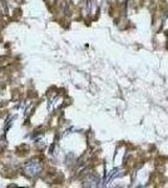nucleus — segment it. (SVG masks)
<instances>
[{
    "label": "nucleus",
    "mask_w": 168,
    "mask_h": 188,
    "mask_svg": "<svg viewBox=\"0 0 168 188\" xmlns=\"http://www.w3.org/2000/svg\"><path fill=\"white\" fill-rule=\"evenodd\" d=\"M23 172L28 177H37L41 172V163L37 159H33L24 166Z\"/></svg>",
    "instance_id": "f257e3e1"
}]
</instances>
